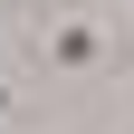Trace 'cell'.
Instances as JSON below:
<instances>
[{"label":"cell","instance_id":"cell-1","mask_svg":"<svg viewBox=\"0 0 134 134\" xmlns=\"http://www.w3.org/2000/svg\"><path fill=\"white\" fill-rule=\"evenodd\" d=\"M29 58H38L48 77H86V67H105V58H115V38H105L96 19H58L38 48H29Z\"/></svg>","mask_w":134,"mask_h":134}]
</instances>
